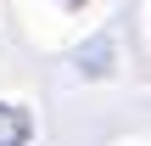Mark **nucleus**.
<instances>
[{
    "instance_id": "f257e3e1",
    "label": "nucleus",
    "mask_w": 151,
    "mask_h": 146,
    "mask_svg": "<svg viewBox=\"0 0 151 146\" xmlns=\"http://www.w3.org/2000/svg\"><path fill=\"white\" fill-rule=\"evenodd\" d=\"M28 135H34V118L22 107L0 101V146H28Z\"/></svg>"
},
{
    "instance_id": "7ed1b4c3",
    "label": "nucleus",
    "mask_w": 151,
    "mask_h": 146,
    "mask_svg": "<svg viewBox=\"0 0 151 146\" xmlns=\"http://www.w3.org/2000/svg\"><path fill=\"white\" fill-rule=\"evenodd\" d=\"M56 6H67V11H73V6H84V0H56Z\"/></svg>"
},
{
    "instance_id": "f03ea898",
    "label": "nucleus",
    "mask_w": 151,
    "mask_h": 146,
    "mask_svg": "<svg viewBox=\"0 0 151 146\" xmlns=\"http://www.w3.org/2000/svg\"><path fill=\"white\" fill-rule=\"evenodd\" d=\"M106 51H112V34H101V39H95V51H90V56H78V62H90V73L101 79V73H112V68H106Z\"/></svg>"
}]
</instances>
